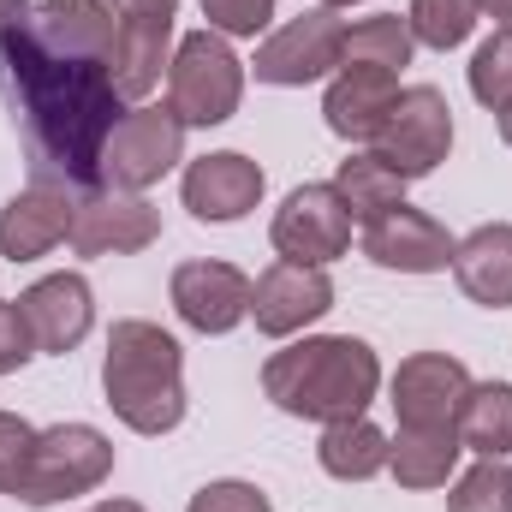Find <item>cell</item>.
Here are the masks:
<instances>
[{
    "instance_id": "cell-1",
    "label": "cell",
    "mask_w": 512,
    "mask_h": 512,
    "mask_svg": "<svg viewBox=\"0 0 512 512\" xmlns=\"http://www.w3.org/2000/svg\"><path fill=\"white\" fill-rule=\"evenodd\" d=\"M0 66L12 84V102L30 126L42 167H54L66 185L96 191L102 185V149L120 126L126 102L108 78V60L48 48L30 24L0 42Z\"/></svg>"
},
{
    "instance_id": "cell-2",
    "label": "cell",
    "mask_w": 512,
    "mask_h": 512,
    "mask_svg": "<svg viewBox=\"0 0 512 512\" xmlns=\"http://www.w3.org/2000/svg\"><path fill=\"white\" fill-rule=\"evenodd\" d=\"M262 393L286 417L346 423V417H364L370 399L382 393V358L358 334H304L262 364Z\"/></svg>"
},
{
    "instance_id": "cell-3",
    "label": "cell",
    "mask_w": 512,
    "mask_h": 512,
    "mask_svg": "<svg viewBox=\"0 0 512 512\" xmlns=\"http://www.w3.org/2000/svg\"><path fill=\"white\" fill-rule=\"evenodd\" d=\"M102 399L131 435H173L185 423V352L161 322L126 316L108 328L102 352Z\"/></svg>"
},
{
    "instance_id": "cell-4",
    "label": "cell",
    "mask_w": 512,
    "mask_h": 512,
    "mask_svg": "<svg viewBox=\"0 0 512 512\" xmlns=\"http://www.w3.org/2000/svg\"><path fill=\"white\" fill-rule=\"evenodd\" d=\"M245 78L251 66L239 60V48L227 36H215L209 24L179 36L173 66H167V108L185 120V131H209L227 126L245 102Z\"/></svg>"
},
{
    "instance_id": "cell-5",
    "label": "cell",
    "mask_w": 512,
    "mask_h": 512,
    "mask_svg": "<svg viewBox=\"0 0 512 512\" xmlns=\"http://www.w3.org/2000/svg\"><path fill=\"white\" fill-rule=\"evenodd\" d=\"M114 477V441L96 423H54L36 435L30 477H24V507H60L78 495H96Z\"/></svg>"
},
{
    "instance_id": "cell-6",
    "label": "cell",
    "mask_w": 512,
    "mask_h": 512,
    "mask_svg": "<svg viewBox=\"0 0 512 512\" xmlns=\"http://www.w3.org/2000/svg\"><path fill=\"white\" fill-rule=\"evenodd\" d=\"M346 60V18L328 12V6H304L298 18L274 24L262 42H256V84H274V90H304V84H322L334 78Z\"/></svg>"
},
{
    "instance_id": "cell-7",
    "label": "cell",
    "mask_w": 512,
    "mask_h": 512,
    "mask_svg": "<svg viewBox=\"0 0 512 512\" xmlns=\"http://www.w3.org/2000/svg\"><path fill=\"white\" fill-rule=\"evenodd\" d=\"M185 161V120L161 102H137L120 114V126L108 137V149H102V185L108 191H149V185H161L173 167Z\"/></svg>"
},
{
    "instance_id": "cell-8",
    "label": "cell",
    "mask_w": 512,
    "mask_h": 512,
    "mask_svg": "<svg viewBox=\"0 0 512 512\" xmlns=\"http://www.w3.org/2000/svg\"><path fill=\"white\" fill-rule=\"evenodd\" d=\"M364 149H376L382 161H393L399 179H429L447 161V149H453V108H447V96L435 84L399 90L382 131H376V143H364Z\"/></svg>"
},
{
    "instance_id": "cell-9",
    "label": "cell",
    "mask_w": 512,
    "mask_h": 512,
    "mask_svg": "<svg viewBox=\"0 0 512 512\" xmlns=\"http://www.w3.org/2000/svg\"><path fill=\"white\" fill-rule=\"evenodd\" d=\"M268 245L280 262H310V268H328L352 251V209L340 203L334 185H298L286 191V203L274 209V227H268Z\"/></svg>"
},
{
    "instance_id": "cell-10",
    "label": "cell",
    "mask_w": 512,
    "mask_h": 512,
    "mask_svg": "<svg viewBox=\"0 0 512 512\" xmlns=\"http://www.w3.org/2000/svg\"><path fill=\"white\" fill-rule=\"evenodd\" d=\"M167 298H173V310L191 334L221 340L251 316V274L239 262H221V256H191V262L173 268Z\"/></svg>"
},
{
    "instance_id": "cell-11",
    "label": "cell",
    "mask_w": 512,
    "mask_h": 512,
    "mask_svg": "<svg viewBox=\"0 0 512 512\" xmlns=\"http://www.w3.org/2000/svg\"><path fill=\"white\" fill-rule=\"evenodd\" d=\"M465 393H471V370L453 352H411L387 376V405L399 429H459Z\"/></svg>"
},
{
    "instance_id": "cell-12",
    "label": "cell",
    "mask_w": 512,
    "mask_h": 512,
    "mask_svg": "<svg viewBox=\"0 0 512 512\" xmlns=\"http://www.w3.org/2000/svg\"><path fill=\"white\" fill-rule=\"evenodd\" d=\"M161 239V209L137 191H84L72 197V233L66 245L78 256H137Z\"/></svg>"
},
{
    "instance_id": "cell-13",
    "label": "cell",
    "mask_w": 512,
    "mask_h": 512,
    "mask_svg": "<svg viewBox=\"0 0 512 512\" xmlns=\"http://www.w3.org/2000/svg\"><path fill=\"white\" fill-rule=\"evenodd\" d=\"M334 310V280L328 268H310V262H268L251 280V322L256 334L268 340H298L310 322H322Z\"/></svg>"
},
{
    "instance_id": "cell-14",
    "label": "cell",
    "mask_w": 512,
    "mask_h": 512,
    "mask_svg": "<svg viewBox=\"0 0 512 512\" xmlns=\"http://www.w3.org/2000/svg\"><path fill=\"white\" fill-rule=\"evenodd\" d=\"M268 191V173L256 167L245 149H215V155H197L185 161L179 173V203L191 209V221L203 227H233L245 221Z\"/></svg>"
},
{
    "instance_id": "cell-15",
    "label": "cell",
    "mask_w": 512,
    "mask_h": 512,
    "mask_svg": "<svg viewBox=\"0 0 512 512\" xmlns=\"http://www.w3.org/2000/svg\"><path fill=\"white\" fill-rule=\"evenodd\" d=\"M18 310H24V322H30L36 352H48V358L78 352V346L90 340V328H96V292H90V280L72 274V268L42 274L36 286H24V292H18Z\"/></svg>"
},
{
    "instance_id": "cell-16",
    "label": "cell",
    "mask_w": 512,
    "mask_h": 512,
    "mask_svg": "<svg viewBox=\"0 0 512 512\" xmlns=\"http://www.w3.org/2000/svg\"><path fill=\"white\" fill-rule=\"evenodd\" d=\"M453 245L459 239L429 209H411V203L387 209V215H376L364 227V256L376 268H387V274H447L453 268Z\"/></svg>"
},
{
    "instance_id": "cell-17",
    "label": "cell",
    "mask_w": 512,
    "mask_h": 512,
    "mask_svg": "<svg viewBox=\"0 0 512 512\" xmlns=\"http://www.w3.org/2000/svg\"><path fill=\"white\" fill-rule=\"evenodd\" d=\"M66 233H72V191L54 179L24 185L0 209V256L6 262H42L66 245Z\"/></svg>"
},
{
    "instance_id": "cell-18",
    "label": "cell",
    "mask_w": 512,
    "mask_h": 512,
    "mask_svg": "<svg viewBox=\"0 0 512 512\" xmlns=\"http://www.w3.org/2000/svg\"><path fill=\"white\" fill-rule=\"evenodd\" d=\"M179 18H167V12H155V18H120V30H114V48H108V78H114V90H120V102H143L161 78H167V66H173V48H179Z\"/></svg>"
},
{
    "instance_id": "cell-19",
    "label": "cell",
    "mask_w": 512,
    "mask_h": 512,
    "mask_svg": "<svg viewBox=\"0 0 512 512\" xmlns=\"http://www.w3.org/2000/svg\"><path fill=\"white\" fill-rule=\"evenodd\" d=\"M393 96H399V78H393V72H376V66H340V72L328 78V90H322V120H328V131H334L340 143L364 149V143H376V131H382Z\"/></svg>"
},
{
    "instance_id": "cell-20",
    "label": "cell",
    "mask_w": 512,
    "mask_h": 512,
    "mask_svg": "<svg viewBox=\"0 0 512 512\" xmlns=\"http://www.w3.org/2000/svg\"><path fill=\"white\" fill-rule=\"evenodd\" d=\"M453 280L471 304L512 310V221H483L453 245Z\"/></svg>"
},
{
    "instance_id": "cell-21",
    "label": "cell",
    "mask_w": 512,
    "mask_h": 512,
    "mask_svg": "<svg viewBox=\"0 0 512 512\" xmlns=\"http://www.w3.org/2000/svg\"><path fill=\"white\" fill-rule=\"evenodd\" d=\"M30 30H36L48 48L108 60L120 18H114V6H108V0H42V6L30 12Z\"/></svg>"
},
{
    "instance_id": "cell-22",
    "label": "cell",
    "mask_w": 512,
    "mask_h": 512,
    "mask_svg": "<svg viewBox=\"0 0 512 512\" xmlns=\"http://www.w3.org/2000/svg\"><path fill=\"white\" fill-rule=\"evenodd\" d=\"M459 459H465L459 429H399L393 435V453H387V471H393L399 489L429 495V489H447L453 483Z\"/></svg>"
},
{
    "instance_id": "cell-23",
    "label": "cell",
    "mask_w": 512,
    "mask_h": 512,
    "mask_svg": "<svg viewBox=\"0 0 512 512\" xmlns=\"http://www.w3.org/2000/svg\"><path fill=\"white\" fill-rule=\"evenodd\" d=\"M387 453H393V435L376 429L370 417L322 423V441H316V465H322L334 483H370V477H382Z\"/></svg>"
},
{
    "instance_id": "cell-24",
    "label": "cell",
    "mask_w": 512,
    "mask_h": 512,
    "mask_svg": "<svg viewBox=\"0 0 512 512\" xmlns=\"http://www.w3.org/2000/svg\"><path fill=\"white\" fill-rule=\"evenodd\" d=\"M334 191H340V203L352 209V221H376V215H387V209H399L405 203V185L411 179H399V167L393 161H382L376 149H352L340 167H334V179H328Z\"/></svg>"
},
{
    "instance_id": "cell-25",
    "label": "cell",
    "mask_w": 512,
    "mask_h": 512,
    "mask_svg": "<svg viewBox=\"0 0 512 512\" xmlns=\"http://www.w3.org/2000/svg\"><path fill=\"white\" fill-rule=\"evenodd\" d=\"M459 441L477 459H512V382H471L459 405Z\"/></svg>"
},
{
    "instance_id": "cell-26",
    "label": "cell",
    "mask_w": 512,
    "mask_h": 512,
    "mask_svg": "<svg viewBox=\"0 0 512 512\" xmlns=\"http://www.w3.org/2000/svg\"><path fill=\"white\" fill-rule=\"evenodd\" d=\"M417 54V36L399 12H376V18H358L346 24V60L340 66H376V72H405Z\"/></svg>"
},
{
    "instance_id": "cell-27",
    "label": "cell",
    "mask_w": 512,
    "mask_h": 512,
    "mask_svg": "<svg viewBox=\"0 0 512 512\" xmlns=\"http://www.w3.org/2000/svg\"><path fill=\"white\" fill-rule=\"evenodd\" d=\"M477 18H483V6H477V0H411V12H405V24H411L417 48H435V54H447V48L471 42Z\"/></svg>"
},
{
    "instance_id": "cell-28",
    "label": "cell",
    "mask_w": 512,
    "mask_h": 512,
    "mask_svg": "<svg viewBox=\"0 0 512 512\" xmlns=\"http://www.w3.org/2000/svg\"><path fill=\"white\" fill-rule=\"evenodd\" d=\"M465 78H471V96L501 120V114L512 108V30H495V36L471 54Z\"/></svg>"
},
{
    "instance_id": "cell-29",
    "label": "cell",
    "mask_w": 512,
    "mask_h": 512,
    "mask_svg": "<svg viewBox=\"0 0 512 512\" xmlns=\"http://www.w3.org/2000/svg\"><path fill=\"white\" fill-rule=\"evenodd\" d=\"M447 512H512V465L507 459H477L453 483Z\"/></svg>"
},
{
    "instance_id": "cell-30",
    "label": "cell",
    "mask_w": 512,
    "mask_h": 512,
    "mask_svg": "<svg viewBox=\"0 0 512 512\" xmlns=\"http://www.w3.org/2000/svg\"><path fill=\"white\" fill-rule=\"evenodd\" d=\"M36 423L18 417V411H0V495H24V477H30V453H36Z\"/></svg>"
},
{
    "instance_id": "cell-31",
    "label": "cell",
    "mask_w": 512,
    "mask_h": 512,
    "mask_svg": "<svg viewBox=\"0 0 512 512\" xmlns=\"http://www.w3.org/2000/svg\"><path fill=\"white\" fill-rule=\"evenodd\" d=\"M203 18L215 36H268L274 30V0H203Z\"/></svg>"
},
{
    "instance_id": "cell-32",
    "label": "cell",
    "mask_w": 512,
    "mask_h": 512,
    "mask_svg": "<svg viewBox=\"0 0 512 512\" xmlns=\"http://www.w3.org/2000/svg\"><path fill=\"white\" fill-rule=\"evenodd\" d=\"M185 512H274V507H268V495L256 483H245V477H215V483H203L191 495Z\"/></svg>"
},
{
    "instance_id": "cell-33",
    "label": "cell",
    "mask_w": 512,
    "mask_h": 512,
    "mask_svg": "<svg viewBox=\"0 0 512 512\" xmlns=\"http://www.w3.org/2000/svg\"><path fill=\"white\" fill-rule=\"evenodd\" d=\"M30 358H36V340H30L24 310H18V298H0V376H18Z\"/></svg>"
},
{
    "instance_id": "cell-34",
    "label": "cell",
    "mask_w": 512,
    "mask_h": 512,
    "mask_svg": "<svg viewBox=\"0 0 512 512\" xmlns=\"http://www.w3.org/2000/svg\"><path fill=\"white\" fill-rule=\"evenodd\" d=\"M108 6H114V18H155V12L179 18V0H108Z\"/></svg>"
},
{
    "instance_id": "cell-35",
    "label": "cell",
    "mask_w": 512,
    "mask_h": 512,
    "mask_svg": "<svg viewBox=\"0 0 512 512\" xmlns=\"http://www.w3.org/2000/svg\"><path fill=\"white\" fill-rule=\"evenodd\" d=\"M483 6V18H495L501 30H512V0H477Z\"/></svg>"
},
{
    "instance_id": "cell-36",
    "label": "cell",
    "mask_w": 512,
    "mask_h": 512,
    "mask_svg": "<svg viewBox=\"0 0 512 512\" xmlns=\"http://www.w3.org/2000/svg\"><path fill=\"white\" fill-rule=\"evenodd\" d=\"M90 512H143V501H96Z\"/></svg>"
},
{
    "instance_id": "cell-37",
    "label": "cell",
    "mask_w": 512,
    "mask_h": 512,
    "mask_svg": "<svg viewBox=\"0 0 512 512\" xmlns=\"http://www.w3.org/2000/svg\"><path fill=\"white\" fill-rule=\"evenodd\" d=\"M328 12H346V6H364V0H322Z\"/></svg>"
}]
</instances>
